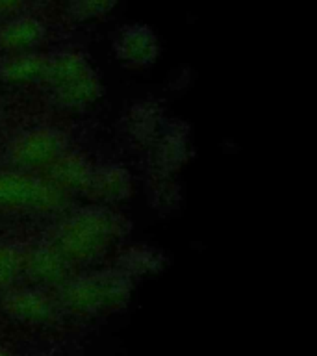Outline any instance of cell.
<instances>
[{"mask_svg": "<svg viewBox=\"0 0 317 356\" xmlns=\"http://www.w3.org/2000/svg\"><path fill=\"white\" fill-rule=\"evenodd\" d=\"M127 232V221L108 208H86L67 217L49 241L67 261L102 254Z\"/></svg>", "mask_w": 317, "mask_h": 356, "instance_id": "1", "label": "cell"}, {"mask_svg": "<svg viewBox=\"0 0 317 356\" xmlns=\"http://www.w3.org/2000/svg\"><path fill=\"white\" fill-rule=\"evenodd\" d=\"M50 99L61 108L82 110L102 97L104 88L99 74L80 52H56L49 56L43 82Z\"/></svg>", "mask_w": 317, "mask_h": 356, "instance_id": "2", "label": "cell"}, {"mask_svg": "<svg viewBox=\"0 0 317 356\" xmlns=\"http://www.w3.org/2000/svg\"><path fill=\"white\" fill-rule=\"evenodd\" d=\"M65 202V193L44 177L21 169H0V210L50 211Z\"/></svg>", "mask_w": 317, "mask_h": 356, "instance_id": "3", "label": "cell"}, {"mask_svg": "<svg viewBox=\"0 0 317 356\" xmlns=\"http://www.w3.org/2000/svg\"><path fill=\"white\" fill-rule=\"evenodd\" d=\"M67 147V136L56 128H28L11 139L6 149V158L13 169L30 172L35 169L44 171L61 154H65Z\"/></svg>", "mask_w": 317, "mask_h": 356, "instance_id": "4", "label": "cell"}, {"mask_svg": "<svg viewBox=\"0 0 317 356\" xmlns=\"http://www.w3.org/2000/svg\"><path fill=\"white\" fill-rule=\"evenodd\" d=\"M113 54L127 69H145L160 56V41L147 24H128L117 30L111 43Z\"/></svg>", "mask_w": 317, "mask_h": 356, "instance_id": "5", "label": "cell"}, {"mask_svg": "<svg viewBox=\"0 0 317 356\" xmlns=\"http://www.w3.org/2000/svg\"><path fill=\"white\" fill-rule=\"evenodd\" d=\"M47 38V26L32 15H11L0 24V50L4 54L33 52Z\"/></svg>", "mask_w": 317, "mask_h": 356, "instance_id": "6", "label": "cell"}, {"mask_svg": "<svg viewBox=\"0 0 317 356\" xmlns=\"http://www.w3.org/2000/svg\"><path fill=\"white\" fill-rule=\"evenodd\" d=\"M44 171H47L44 178L52 186L60 189L61 193L69 195L72 191H83L86 193L89 178H91V172H93V165L86 156L67 150L65 154H61Z\"/></svg>", "mask_w": 317, "mask_h": 356, "instance_id": "7", "label": "cell"}, {"mask_svg": "<svg viewBox=\"0 0 317 356\" xmlns=\"http://www.w3.org/2000/svg\"><path fill=\"white\" fill-rule=\"evenodd\" d=\"M133 191V180L130 172L121 165L93 167L86 193L91 199L102 202H121Z\"/></svg>", "mask_w": 317, "mask_h": 356, "instance_id": "8", "label": "cell"}, {"mask_svg": "<svg viewBox=\"0 0 317 356\" xmlns=\"http://www.w3.org/2000/svg\"><path fill=\"white\" fill-rule=\"evenodd\" d=\"M49 56L39 52L6 54L0 60V80L6 83H41L47 72Z\"/></svg>", "mask_w": 317, "mask_h": 356, "instance_id": "9", "label": "cell"}, {"mask_svg": "<svg viewBox=\"0 0 317 356\" xmlns=\"http://www.w3.org/2000/svg\"><path fill=\"white\" fill-rule=\"evenodd\" d=\"M188 152V136L182 130H169L156 145V169L163 175H171L184 165Z\"/></svg>", "mask_w": 317, "mask_h": 356, "instance_id": "10", "label": "cell"}, {"mask_svg": "<svg viewBox=\"0 0 317 356\" xmlns=\"http://www.w3.org/2000/svg\"><path fill=\"white\" fill-rule=\"evenodd\" d=\"M160 119L161 110L156 102H136L127 113L128 134L138 141H152L160 128Z\"/></svg>", "mask_w": 317, "mask_h": 356, "instance_id": "11", "label": "cell"}, {"mask_svg": "<svg viewBox=\"0 0 317 356\" xmlns=\"http://www.w3.org/2000/svg\"><path fill=\"white\" fill-rule=\"evenodd\" d=\"M67 260L50 243H43L26 250L24 269L44 278L61 277L65 273Z\"/></svg>", "mask_w": 317, "mask_h": 356, "instance_id": "12", "label": "cell"}, {"mask_svg": "<svg viewBox=\"0 0 317 356\" xmlns=\"http://www.w3.org/2000/svg\"><path fill=\"white\" fill-rule=\"evenodd\" d=\"M150 195H152V204H156V210H174L180 202V189L171 180L169 175L160 172V178L156 180V186L152 184L150 188Z\"/></svg>", "mask_w": 317, "mask_h": 356, "instance_id": "13", "label": "cell"}, {"mask_svg": "<svg viewBox=\"0 0 317 356\" xmlns=\"http://www.w3.org/2000/svg\"><path fill=\"white\" fill-rule=\"evenodd\" d=\"M117 4V0H69L67 11L74 21H89L104 17Z\"/></svg>", "mask_w": 317, "mask_h": 356, "instance_id": "14", "label": "cell"}, {"mask_svg": "<svg viewBox=\"0 0 317 356\" xmlns=\"http://www.w3.org/2000/svg\"><path fill=\"white\" fill-rule=\"evenodd\" d=\"M24 269V254L13 245L0 243V284H10Z\"/></svg>", "mask_w": 317, "mask_h": 356, "instance_id": "15", "label": "cell"}, {"mask_svg": "<svg viewBox=\"0 0 317 356\" xmlns=\"http://www.w3.org/2000/svg\"><path fill=\"white\" fill-rule=\"evenodd\" d=\"M156 258H160L158 250L149 249V247H132V249L127 250V254L122 256V260L128 267H136L139 271H145V269H154Z\"/></svg>", "mask_w": 317, "mask_h": 356, "instance_id": "16", "label": "cell"}, {"mask_svg": "<svg viewBox=\"0 0 317 356\" xmlns=\"http://www.w3.org/2000/svg\"><path fill=\"white\" fill-rule=\"evenodd\" d=\"M24 0H0V17H8L15 13Z\"/></svg>", "mask_w": 317, "mask_h": 356, "instance_id": "17", "label": "cell"}]
</instances>
